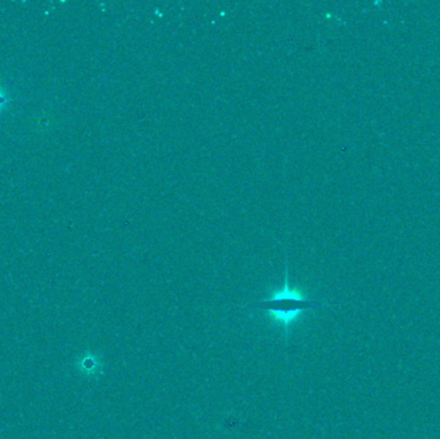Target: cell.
I'll return each instance as SVG.
<instances>
[{
  "label": "cell",
  "mask_w": 440,
  "mask_h": 439,
  "mask_svg": "<svg viewBox=\"0 0 440 439\" xmlns=\"http://www.w3.org/2000/svg\"><path fill=\"white\" fill-rule=\"evenodd\" d=\"M247 307L265 311L273 321L283 328L286 334L285 337H288L290 326L297 321L303 313L309 309L323 307V305L312 299H308L299 288L290 286L288 273L286 270L283 286L273 290L268 298Z\"/></svg>",
  "instance_id": "obj_1"
},
{
  "label": "cell",
  "mask_w": 440,
  "mask_h": 439,
  "mask_svg": "<svg viewBox=\"0 0 440 439\" xmlns=\"http://www.w3.org/2000/svg\"><path fill=\"white\" fill-rule=\"evenodd\" d=\"M77 367L85 378H98L103 373V363L101 358L91 352H86L85 355L77 358Z\"/></svg>",
  "instance_id": "obj_2"
},
{
  "label": "cell",
  "mask_w": 440,
  "mask_h": 439,
  "mask_svg": "<svg viewBox=\"0 0 440 439\" xmlns=\"http://www.w3.org/2000/svg\"><path fill=\"white\" fill-rule=\"evenodd\" d=\"M6 102H7V95L3 93V92H0V107H1V106H4V105H6Z\"/></svg>",
  "instance_id": "obj_3"
}]
</instances>
